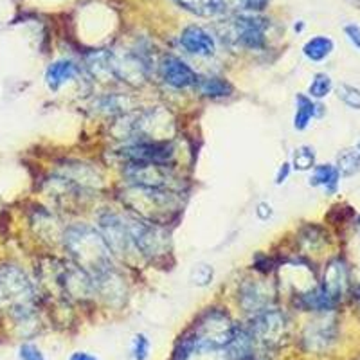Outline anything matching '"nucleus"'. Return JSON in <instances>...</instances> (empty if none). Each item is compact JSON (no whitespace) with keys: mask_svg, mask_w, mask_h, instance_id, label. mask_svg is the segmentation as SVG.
Returning a JSON list of instances; mask_svg holds the SVG:
<instances>
[{"mask_svg":"<svg viewBox=\"0 0 360 360\" xmlns=\"http://www.w3.org/2000/svg\"><path fill=\"white\" fill-rule=\"evenodd\" d=\"M124 175L128 176L134 186L143 188L166 189L173 191L175 188V175L168 169L166 164H150V162H131L127 168Z\"/></svg>","mask_w":360,"mask_h":360,"instance_id":"423d86ee","label":"nucleus"},{"mask_svg":"<svg viewBox=\"0 0 360 360\" xmlns=\"http://www.w3.org/2000/svg\"><path fill=\"white\" fill-rule=\"evenodd\" d=\"M344 33L348 34L349 41L355 45L356 49H360V25H356V24L344 25Z\"/></svg>","mask_w":360,"mask_h":360,"instance_id":"c756f323","label":"nucleus"},{"mask_svg":"<svg viewBox=\"0 0 360 360\" xmlns=\"http://www.w3.org/2000/svg\"><path fill=\"white\" fill-rule=\"evenodd\" d=\"M79 74V69L76 63L69 62V60H58V62L51 63L45 70V83L51 90H60V86L69 83Z\"/></svg>","mask_w":360,"mask_h":360,"instance_id":"4468645a","label":"nucleus"},{"mask_svg":"<svg viewBox=\"0 0 360 360\" xmlns=\"http://www.w3.org/2000/svg\"><path fill=\"white\" fill-rule=\"evenodd\" d=\"M315 164V153L311 148L303 146L297 148L294 153V168L299 172H307V169L314 168Z\"/></svg>","mask_w":360,"mask_h":360,"instance_id":"b1692460","label":"nucleus"},{"mask_svg":"<svg viewBox=\"0 0 360 360\" xmlns=\"http://www.w3.org/2000/svg\"><path fill=\"white\" fill-rule=\"evenodd\" d=\"M160 76H162L164 83L175 86V89H188V86L197 85L198 76L195 70L182 62L176 56H164L160 62Z\"/></svg>","mask_w":360,"mask_h":360,"instance_id":"9d476101","label":"nucleus"},{"mask_svg":"<svg viewBox=\"0 0 360 360\" xmlns=\"http://www.w3.org/2000/svg\"><path fill=\"white\" fill-rule=\"evenodd\" d=\"M311 186H323L326 189V193H335L337 184H339V169L335 166H330V164H321V166H315L314 173L310 176Z\"/></svg>","mask_w":360,"mask_h":360,"instance_id":"dca6fc26","label":"nucleus"},{"mask_svg":"<svg viewBox=\"0 0 360 360\" xmlns=\"http://www.w3.org/2000/svg\"><path fill=\"white\" fill-rule=\"evenodd\" d=\"M348 287V266L344 265L340 259H335L328 265L326 272H324L323 290L335 301L342 297L344 290Z\"/></svg>","mask_w":360,"mask_h":360,"instance_id":"ddd939ff","label":"nucleus"},{"mask_svg":"<svg viewBox=\"0 0 360 360\" xmlns=\"http://www.w3.org/2000/svg\"><path fill=\"white\" fill-rule=\"evenodd\" d=\"M249 332L252 333L254 340H259L266 346H274L287 335V317L281 311L266 308V310L256 314Z\"/></svg>","mask_w":360,"mask_h":360,"instance_id":"0eeeda50","label":"nucleus"},{"mask_svg":"<svg viewBox=\"0 0 360 360\" xmlns=\"http://www.w3.org/2000/svg\"><path fill=\"white\" fill-rule=\"evenodd\" d=\"M330 90H332V79H330V76L328 74H315L314 82H311L310 89H308V92H310L311 98L315 99H321V98H326L328 94H330Z\"/></svg>","mask_w":360,"mask_h":360,"instance_id":"5701e85b","label":"nucleus"},{"mask_svg":"<svg viewBox=\"0 0 360 360\" xmlns=\"http://www.w3.org/2000/svg\"><path fill=\"white\" fill-rule=\"evenodd\" d=\"M269 2L270 0H225L227 9L236 8V9H243V11H249V13L263 11V9L269 6Z\"/></svg>","mask_w":360,"mask_h":360,"instance_id":"a878e982","label":"nucleus"},{"mask_svg":"<svg viewBox=\"0 0 360 360\" xmlns=\"http://www.w3.org/2000/svg\"><path fill=\"white\" fill-rule=\"evenodd\" d=\"M124 221H127L128 231H130L135 250H139L143 256H146V258H159V256L168 252V234L164 233L159 225L135 217L124 218Z\"/></svg>","mask_w":360,"mask_h":360,"instance_id":"39448f33","label":"nucleus"},{"mask_svg":"<svg viewBox=\"0 0 360 360\" xmlns=\"http://www.w3.org/2000/svg\"><path fill=\"white\" fill-rule=\"evenodd\" d=\"M121 155L130 162H150V164H168L175 152L168 143H135L124 148Z\"/></svg>","mask_w":360,"mask_h":360,"instance_id":"1a4fd4ad","label":"nucleus"},{"mask_svg":"<svg viewBox=\"0 0 360 360\" xmlns=\"http://www.w3.org/2000/svg\"><path fill=\"white\" fill-rule=\"evenodd\" d=\"M18 356H20V360H45L34 344H22L20 349H18Z\"/></svg>","mask_w":360,"mask_h":360,"instance_id":"c85d7f7f","label":"nucleus"},{"mask_svg":"<svg viewBox=\"0 0 360 360\" xmlns=\"http://www.w3.org/2000/svg\"><path fill=\"white\" fill-rule=\"evenodd\" d=\"M337 96L342 103H346L353 110H360V90L352 85H340L337 89Z\"/></svg>","mask_w":360,"mask_h":360,"instance_id":"393cba45","label":"nucleus"},{"mask_svg":"<svg viewBox=\"0 0 360 360\" xmlns=\"http://www.w3.org/2000/svg\"><path fill=\"white\" fill-rule=\"evenodd\" d=\"M272 288L262 281H245L240 288V304L245 308L247 311L252 314H259V311L266 310L272 303Z\"/></svg>","mask_w":360,"mask_h":360,"instance_id":"9b49d317","label":"nucleus"},{"mask_svg":"<svg viewBox=\"0 0 360 360\" xmlns=\"http://www.w3.org/2000/svg\"><path fill=\"white\" fill-rule=\"evenodd\" d=\"M65 247L76 265L98 281L103 276L114 272L112 256L107 242L99 233L86 225H74L65 231Z\"/></svg>","mask_w":360,"mask_h":360,"instance_id":"f257e3e1","label":"nucleus"},{"mask_svg":"<svg viewBox=\"0 0 360 360\" xmlns=\"http://www.w3.org/2000/svg\"><path fill=\"white\" fill-rule=\"evenodd\" d=\"M134 359L135 360H146L148 353H150V340L146 339V335L139 333V335L134 337Z\"/></svg>","mask_w":360,"mask_h":360,"instance_id":"bb28decb","label":"nucleus"},{"mask_svg":"<svg viewBox=\"0 0 360 360\" xmlns=\"http://www.w3.org/2000/svg\"><path fill=\"white\" fill-rule=\"evenodd\" d=\"M288 173H290V164H283L278 172V176H276V182H278V184H283V182L287 180Z\"/></svg>","mask_w":360,"mask_h":360,"instance_id":"7c9ffc66","label":"nucleus"},{"mask_svg":"<svg viewBox=\"0 0 360 360\" xmlns=\"http://www.w3.org/2000/svg\"><path fill=\"white\" fill-rule=\"evenodd\" d=\"M337 162H339V172L346 176L355 175L356 172H360V143L359 146L344 150L339 159H337Z\"/></svg>","mask_w":360,"mask_h":360,"instance_id":"412c9836","label":"nucleus"},{"mask_svg":"<svg viewBox=\"0 0 360 360\" xmlns=\"http://www.w3.org/2000/svg\"><path fill=\"white\" fill-rule=\"evenodd\" d=\"M303 304L308 310H317V311H328L333 310L337 304L335 299H332L323 288H317L314 292H308L303 295Z\"/></svg>","mask_w":360,"mask_h":360,"instance_id":"aec40b11","label":"nucleus"},{"mask_svg":"<svg viewBox=\"0 0 360 360\" xmlns=\"http://www.w3.org/2000/svg\"><path fill=\"white\" fill-rule=\"evenodd\" d=\"M295 103H297V112H295V117H294V127L295 130H304V128L310 124L311 117L317 114V107L314 105L308 96L299 94L295 98Z\"/></svg>","mask_w":360,"mask_h":360,"instance_id":"6ab92c4d","label":"nucleus"},{"mask_svg":"<svg viewBox=\"0 0 360 360\" xmlns=\"http://www.w3.org/2000/svg\"><path fill=\"white\" fill-rule=\"evenodd\" d=\"M180 45L195 56H213L217 51V41H214L213 34L198 25H189L182 31Z\"/></svg>","mask_w":360,"mask_h":360,"instance_id":"f8f14e48","label":"nucleus"},{"mask_svg":"<svg viewBox=\"0 0 360 360\" xmlns=\"http://www.w3.org/2000/svg\"><path fill=\"white\" fill-rule=\"evenodd\" d=\"M191 279L195 285H207L211 279H213V269L209 265H198L193 270Z\"/></svg>","mask_w":360,"mask_h":360,"instance_id":"cd10ccee","label":"nucleus"},{"mask_svg":"<svg viewBox=\"0 0 360 360\" xmlns=\"http://www.w3.org/2000/svg\"><path fill=\"white\" fill-rule=\"evenodd\" d=\"M179 8L198 15V17H218L227 11L225 0H173Z\"/></svg>","mask_w":360,"mask_h":360,"instance_id":"2eb2a0df","label":"nucleus"},{"mask_svg":"<svg viewBox=\"0 0 360 360\" xmlns=\"http://www.w3.org/2000/svg\"><path fill=\"white\" fill-rule=\"evenodd\" d=\"M98 221L99 229H101L103 234V240L107 242L108 249H110L112 252L127 256L131 250H135L130 231H128V225L127 221H124V218H121L115 213H103Z\"/></svg>","mask_w":360,"mask_h":360,"instance_id":"6e6552de","label":"nucleus"},{"mask_svg":"<svg viewBox=\"0 0 360 360\" xmlns=\"http://www.w3.org/2000/svg\"><path fill=\"white\" fill-rule=\"evenodd\" d=\"M34 292L27 276L18 266L0 269V307L15 315H27L33 308Z\"/></svg>","mask_w":360,"mask_h":360,"instance_id":"20e7f679","label":"nucleus"},{"mask_svg":"<svg viewBox=\"0 0 360 360\" xmlns=\"http://www.w3.org/2000/svg\"><path fill=\"white\" fill-rule=\"evenodd\" d=\"M197 85L207 98H225L233 94V85L221 78H198Z\"/></svg>","mask_w":360,"mask_h":360,"instance_id":"a211bd4d","label":"nucleus"},{"mask_svg":"<svg viewBox=\"0 0 360 360\" xmlns=\"http://www.w3.org/2000/svg\"><path fill=\"white\" fill-rule=\"evenodd\" d=\"M70 360H98V359H96L94 355H89V353L85 352H78L70 356Z\"/></svg>","mask_w":360,"mask_h":360,"instance_id":"2f4dec72","label":"nucleus"},{"mask_svg":"<svg viewBox=\"0 0 360 360\" xmlns=\"http://www.w3.org/2000/svg\"><path fill=\"white\" fill-rule=\"evenodd\" d=\"M333 51V40L328 37H314L303 47V53L311 62H323Z\"/></svg>","mask_w":360,"mask_h":360,"instance_id":"f3484780","label":"nucleus"},{"mask_svg":"<svg viewBox=\"0 0 360 360\" xmlns=\"http://www.w3.org/2000/svg\"><path fill=\"white\" fill-rule=\"evenodd\" d=\"M269 20L258 15H234L220 25L224 41L249 51H259L266 45Z\"/></svg>","mask_w":360,"mask_h":360,"instance_id":"7ed1b4c3","label":"nucleus"},{"mask_svg":"<svg viewBox=\"0 0 360 360\" xmlns=\"http://www.w3.org/2000/svg\"><path fill=\"white\" fill-rule=\"evenodd\" d=\"M332 337H333L332 328L321 326V323L319 324L315 323L314 326H310V330H308L307 340L310 342V348H317V342L323 340V348H324V346H328V342L332 340Z\"/></svg>","mask_w":360,"mask_h":360,"instance_id":"4be33fe9","label":"nucleus"},{"mask_svg":"<svg viewBox=\"0 0 360 360\" xmlns=\"http://www.w3.org/2000/svg\"><path fill=\"white\" fill-rule=\"evenodd\" d=\"M359 231H360V221H359Z\"/></svg>","mask_w":360,"mask_h":360,"instance_id":"473e14b6","label":"nucleus"},{"mask_svg":"<svg viewBox=\"0 0 360 360\" xmlns=\"http://www.w3.org/2000/svg\"><path fill=\"white\" fill-rule=\"evenodd\" d=\"M123 200L124 204L134 209L135 213H139V218L153 221V224L175 213L176 205H179L173 191L143 188V186H134V188L127 189L123 195Z\"/></svg>","mask_w":360,"mask_h":360,"instance_id":"f03ea898","label":"nucleus"}]
</instances>
